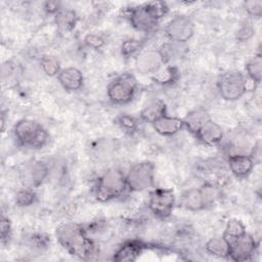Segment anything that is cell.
<instances>
[{"label": "cell", "mask_w": 262, "mask_h": 262, "mask_svg": "<svg viewBox=\"0 0 262 262\" xmlns=\"http://www.w3.org/2000/svg\"><path fill=\"white\" fill-rule=\"evenodd\" d=\"M194 134L202 143L209 146L217 145L223 138V131L221 126L210 118L205 120L199 126Z\"/></svg>", "instance_id": "obj_12"}, {"label": "cell", "mask_w": 262, "mask_h": 262, "mask_svg": "<svg viewBox=\"0 0 262 262\" xmlns=\"http://www.w3.org/2000/svg\"><path fill=\"white\" fill-rule=\"evenodd\" d=\"M180 204L189 211H200L206 208V204L200 188H191L184 191L180 198Z\"/></svg>", "instance_id": "obj_19"}, {"label": "cell", "mask_w": 262, "mask_h": 262, "mask_svg": "<svg viewBox=\"0 0 262 262\" xmlns=\"http://www.w3.org/2000/svg\"><path fill=\"white\" fill-rule=\"evenodd\" d=\"M228 244L230 247L229 258L238 262L251 259L257 249L255 238L247 232Z\"/></svg>", "instance_id": "obj_11"}, {"label": "cell", "mask_w": 262, "mask_h": 262, "mask_svg": "<svg viewBox=\"0 0 262 262\" xmlns=\"http://www.w3.org/2000/svg\"><path fill=\"white\" fill-rule=\"evenodd\" d=\"M49 175L48 166L41 161L26 163L19 171V180L25 187L35 188L41 185Z\"/></svg>", "instance_id": "obj_10"}, {"label": "cell", "mask_w": 262, "mask_h": 262, "mask_svg": "<svg viewBox=\"0 0 262 262\" xmlns=\"http://www.w3.org/2000/svg\"><path fill=\"white\" fill-rule=\"evenodd\" d=\"M200 189L202 191V194H203L206 207L208 205H211L216 200V198L218 195V189L213 184L206 183Z\"/></svg>", "instance_id": "obj_29"}, {"label": "cell", "mask_w": 262, "mask_h": 262, "mask_svg": "<svg viewBox=\"0 0 262 262\" xmlns=\"http://www.w3.org/2000/svg\"><path fill=\"white\" fill-rule=\"evenodd\" d=\"M40 64L42 71L49 77H57L61 70L59 60L52 55H44L40 60Z\"/></svg>", "instance_id": "obj_25"}, {"label": "cell", "mask_w": 262, "mask_h": 262, "mask_svg": "<svg viewBox=\"0 0 262 262\" xmlns=\"http://www.w3.org/2000/svg\"><path fill=\"white\" fill-rule=\"evenodd\" d=\"M128 189L127 178L118 168H110L98 178L95 196L99 202H107L121 196Z\"/></svg>", "instance_id": "obj_3"}, {"label": "cell", "mask_w": 262, "mask_h": 262, "mask_svg": "<svg viewBox=\"0 0 262 262\" xmlns=\"http://www.w3.org/2000/svg\"><path fill=\"white\" fill-rule=\"evenodd\" d=\"M55 23L58 29L62 32L71 31L76 23H77V15L76 12L72 9H60L55 14Z\"/></svg>", "instance_id": "obj_22"}, {"label": "cell", "mask_w": 262, "mask_h": 262, "mask_svg": "<svg viewBox=\"0 0 262 262\" xmlns=\"http://www.w3.org/2000/svg\"><path fill=\"white\" fill-rule=\"evenodd\" d=\"M55 234L62 248L73 256L87 259L95 252L93 242L87 236L85 229L79 224L72 222L62 223L56 228Z\"/></svg>", "instance_id": "obj_1"}, {"label": "cell", "mask_w": 262, "mask_h": 262, "mask_svg": "<svg viewBox=\"0 0 262 262\" xmlns=\"http://www.w3.org/2000/svg\"><path fill=\"white\" fill-rule=\"evenodd\" d=\"M247 75L256 83L261 82L262 77V57L260 54L253 56L246 64Z\"/></svg>", "instance_id": "obj_24"}, {"label": "cell", "mask_w": 262, "mask_h": 262, "mask_svg": "<svg viewBox=\"0 0 262 262\" xmlns=\"http://www.w3.org/2000/svg\"><path fill=\"white\" fill-rule=\"evenodd\" d=\"M164 62L165 61L160 50L149 49L138 53L136 56L135 64L137 71L140 74L145 75L156 73Z\"/></svg>", "instance_id": "obj_13"}, {"label": "cell", "mask_w": 262, "mask_h": 262, "mask_svg": "<svg viewBox=\"0 0 262 262\" xmlns=\"http://www.w3.org/2000/svg\"><path fill=\"white\" fill-rule=\"evenodd\" d=\"M59 84L68 91H76L81 88L83 84L82 72L74 67H68L61 69L57 75Z\"/></svg>", "instance_id": "obj_16"}, {"label": "cell", "mask_w": 262, "mask_h": 262, "mask_svg": "<svg viewBox=\"0 0 262 262\" xmlns=\"http://www.w3.org/2000/svg\"><path fill=\"white\" fill-rule=\"evenodd\" d=\"M128 189L132 191H142L154 186L155 165L144 161L134 164L126 175Z\"/></svg>", "instance_id": "obj_6"}, {"label": "cell", "mask_w": 262, "mask_h": 262, "mask_svg": "<svg viewBox=\"0 0 262 262\" xmlns=\"http://www.w3.org/2000/svg\"><path fill=\"white\" fill-rule=\"evenodd\" d=\"M117 124L124 130L128 132H134L137 129V122L134 118L127 116V115H122L117 118Z\"/></svg>", "instance_id": "obj_30"}, {"label": "cell", "mask_w": 262, "mask_h": 262, "mask_svg": "<svg viewBox=\"0 0 262 262\" xmlns=\"http://www.w3.org/2000/svg\"><path fill=\"white\" fill-rule=\"evenodd\" d=\"M165 32L172 42L183 44L193 36L194 25L188 16L176 15L169 20Z\"/></svg>", "instance_id": "obj_9"}, {"label": "cell", "mask_w": 262, "mask_h": 262, "mask_svg": "<svg viewBox=\"0 0 262 262\" xmlns=\"http://www.w3.org/2000/svg\"><path fill=\"white\" fill-rule=\"evenodd\" d=\"M254 33H255V30L253 29V27H251L249 25H246V26H243L237 31L236 38L241 41H247L254 35Z\"/></svg>", "instance_id": "obj_34"}, {"label": "cell", "mask_w": 262, "mask_h": 262, "mask_svg": "<svg viewBox=\"0 0 262 262\" xmlns=\"http://www.w3.org/2000/svg\"><path fill=\"white\" fill-rule=\"evenodd\" d=\"M137 89V81L131 74H123L114 79L107 86L106 94L110 100L116 104L130 102Z\"/></svg>", "instance_id": "obj_5"}, {"label": "cell", "mask_w": 262, "mask_h": 262, "mask_svg": "<svg viewBox=\"0 0 262 262\" xmlns=\"http://www.w3.org/2000/svg\"><path fill=\"white\" fill-rule=\"evenodd\" d=\"M228 167L231 173L238 177H247L253 170L254 159L247 154H234L228 157Z\"/></svg>", "instance_id": "obj_14"}, {"label": "cell", "mask_w": 262, "mask_h": 262, "mask_svg": "<svg viewBox=\"0 0 262 262\" xmlns=\"http://www.w3.org/2000/svg\"><path fill=\"white\" fill-rule=\"evenodd\" d=\"M143 245L138 241H129L122 245L114 255L115 261H134L141 254Z\"/></svg>", "instance_id": "obj_18"}, {"label": "cell", "mask_w": 262, "mask_h": 262, "mask_svg": "<svg viewBox=\"0 0 262 262\" xmlns=\"http://www.w3.org/2000/svg\"><path fill=\"white\" fill-rule=\"evenodd\" d=\"M245 9L248 14L260 17L262 14V0H250L244 3Z\"/></svg>", "instance_id": "obj_31"}, {"label": "cell", "mask_w": 262, "mask_h": 262, "mask_svg": "<svg viewBox=\"0 0 262 262\" xmlns=\"http://www.w3.org/2000/svg\"><path fill=\"white\" fill-rule=\"evenodd\" d=\"M206 251L216 257L220 258H229V252H230V247L226 238L222 236H215L210 238L206 243Z\"/></svg>", "instance_id": "obj_20"}, {"label": "cell", "mask_w": 262, "mask_h": 262, "mask_svg": "<svg viewBox=\"0 0 262 262\" xmlns=\"http://www.w3.org/2000/svg\"><path fill=\"white\" fill-rule=\"evenodd\" d=\"M246 232V227L242 221L237 219H230L226 224L223 236L226 238L228 243H230L231 241L239 237Z\"/></svg>", "instance_id": "obj_23"}, {"label": "cell", "mask_w": 262, "mask_h": 262, "mask_svg": "<svg viewBox=\"0 0 262 262\" xmlns=\"http://www.w3.org/2000/svg\"><path fill=\"white\" fill-rule=\"evenodd\" d=\"M167 10L166 3L155 1L131 8L128 17L134 29L148 32L156 28L159 19L166 14Z\"/></svg>", "instance_id": "obj_2"}, {"label": "cell", "mask_w": 262, "mask_h": 262, "mask_svg": "<svg viewBox=\"0 0 262 262\" xmlns=\"http://www.w3.org/2000/svg\"><path fill=\"white\" fill-rule=\"evenodd\" d=\"M218 90L222 98L225 100H237L247 91L246 79L239 72L224 74L218 81Z\"/></svg>", "instance_id": "obj_7"}, {"label": "cell", "mask_w": 262, "mask_h": 262, "mask_svg": "<svg viewBox=\"0 0 262 262\" xmlns=\"http://www.w3.org/2000/svg\"><path fill=\"white\" fill-rule=\"evenodd\" d=\"M116 150V142L108 138H99L91 143L90 152L98 161L107 160Z\"/></svg>", "instance_id": "obj_17"}, {"label": "cell", "mask_w": 262, "mask_h": 262, "mask_svg": "<svg viewBox=\"0 0 262 262\" xmlns=\"http://www.w3.org/2000/svg\"><path fill=\"white\" fill-rule=\"evenodd\" d=\"M141 49V43L139 40L136 39H129L122 43L121 52L124 56L130 57L139 52Z\"/></svg>", "instance_id": "obj_28"}, {"label": "cell", "mask_w": 262, "mask_h": 262, "mask_svg": "<svg viewBox=\"0 0 262 262\" xmlns=\"http://www.w3.org/2000/svg\"><path fill=\"white\" fill-rule=\"evenodd\" d=\"M36 201V192L33 188L25 187L19 190L15 195V203L19 207H29Z\"/></svg>", "instance_id": "obj_27"}, {"label": "cell", "mask_w": 262, "mask_h": 262, "mask_svg": "<svg viewBox=\"0 0 262 262\" xmlns=\"http://www.w3.org/2000/svg\"><path fill=\"white\" fill-rule=\"evenodd\" d=\"M155 131L163 136H172L178 133L184 126L183 119L164 115L151 123Z\"/></svg>", "instance_id": "obj_15"}, {"label": "cell", "mask_w": 262, "mask_h": 262, "mask_svg": "<svg viewBox=\"0 0 262 262\" xmlns=\"http://www.w3.org/2000/svg\"><path fill=\"white\" fill-rule=\"evenodd\" d=\"M13 133L21 145L33 148H41L48 140L47 131L39 123L30 119L19 120L13 127Z\"/></svg>", "instance_id": "obj_4"}, {"label": "cell", "mask_w": 262, "mask_h": 262, "mask_svg": "<svg viewBox=\"0 0 262 262\" xmlns=\"http://www.w3.org/2000/svg\"><path fill=\"white\" fill-rule=\"evenodd\" d=\"M84 41H85V43H86L87 46H89V47H91V48H93V49H96V50L100 49V48L103 46V44H104L103 39H102L100 36L95 35V34H89V35H87V36L85 37Z\"/></svg>", "instance_id": "obj_32"}, {"label": "cell", "mask_w": 262, "mask_h": 262, "mask_svg": "<svg viewBox=\"0 0 262 262\" xmlns=\"http://www.w3.org/2000/svg\"><path fill=\"white\" fill-rule=\"evenodd\" d=\"M209 118V116L203 112V111H194L187 115L184 121V126H186L192 133L195 132V130L199 128V126Z\"/></svg>", "instance_id": "obj_26"}, {"label": "cell", "mask_w": 262, "mask_h": 262, "mask_svg": "<svg viewBox=\"0 0 262 262\" xmlns=\"http://www.w3.org/2000/svg\"><path fill=\"white\" fill-rule=\"evenodd\" d=\"M175 205V194L170 188H156L149 193L148 208L150 212L160 217H169Z\"/></svg>", "instance_id": "obj_8"}, {"label": "cell", "mask_w": 262, "mask_h": 262, "mask_svg": "<svg viewBox=\"0 0 262 262\" xmlns=\"http://www.w3.org/2000/svg\"><path fill=\"white\" fill-rule=\"evenodd\" d=\"M0 234H1V242L4 244L11 234V224L8 218L2 217L0 222Z\"/></svg>", "instance_id": "obj_33"}, {"label": "cell", "mask_w": 262, "mask_h": 262, "mask_svg": "<svg viewBox=\"0 0 262 262\" xmlns=\"http://www.w3.org/2000/svg\"><path fill=\"white\" fill-rule=\"evenodd\" d=\"M164 115H166V106L165 103L161 100H155L149 102L140 113L142 120L150 124Z\"/></svg>", "instance_id": "obj_21"}, {"label": "cell", "mask_w": 262, "mask_h": 262, "mask_svg": "<svg viewBox=\"0 0 262 262\" xmlns=\"http://www.w3.org/2000/svg\"><path fill=\"white\" fill-rule=\"evenodd\" d=\"M44 9L49 12V13H57L61 8L59 6L58 2H54V1H47L44 3Z\"/></svg>", "instance_id": "obj_35"}]
</instances>
